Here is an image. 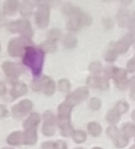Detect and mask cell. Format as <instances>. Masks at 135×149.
<instances>
[{"label":"cell","instance_id":"44","mask_svg":"<svg viewBox=\"0 0 135 149\" xmlns=\"http://www.w3.org/2000/svg\"><path fill=\"white\" fill-rule=\"evenodd\" d=\"M5 92H6V87H5L4 84L0 82V95H3Z\"/></svg>","mask_w":135,"mask_h":149},{"label":"cell","instance_id":"28","mask_svg":"<svg viewBox=\"0 0 135 149\" xmlns=\"http://www.w3.org/2000/svg\"><path fill=\"white\" fill-rule=\"evenodd\" d=\"M122 133L125 137L127 138H130V137L134 136L135 135V126L133 124H130V123H127L123 126L122 128Z\"/></svg>","mask_w":135,"mask_h":149},{"label":"cell","instance_id":"33","mask_svg":"<svg viewBox=\"0 0 135 149\" xmlns=\"http://www.w3.org/2000/svg\"><path fill=\"white\" fill-rule=\"evenodd\" d=\"M70 87H71V85H70V82L67 79H61L58 83V88L61 92L69 91Z\"/></svg>","mask_w":135,"mask_h":149},{"label":"cell","instance_id":"41","mask_svg":"<svg viewBox=\"0 0 135 149\" xmlns=\"http://www.w3.org/2000/svg\"><path fill=\"white\" fill-rule=\"evenodd\" d=\"M31 87L34 91H41V80H34L31 84Z\"/></svg>","mask_w":135,"mask_h":149},{"label":"cell","instance_id":"18","mask_svg":"<svg viewBox=\"0 0 135 149\" xmlns=\"http://www.w3.org/2000/svg\"><path fill=\"white\" fill-rule=\"evenodd\" d=\"M6 142L8 143L9 145H21L25 144V136H23V132H19V131H17V132H13L7 137Z\"/></svg>","mask_w":135,"mask_h":149},{"label":"cell","instance_id":"32","mask_svg":"<svg viewBox=\"0 0 135 149\" xmlns=\"http://www.w3.org/2000/svg\"><path fill=\"white\" fill-rule=\"evenodd\" d=\"M40 48L43 49L45 52H50V53H52V52L55 51L57 47H56V43H52V42L46 41L40 46Z\"/></svg>","mask_w":135,"mask_h":149},{"label":"cell","instance_id":"21","mask_svg":"<svg viewBox=\"0 0 135 149\" xmlns=\"http://www.w3.org/2000/svg\"><path fill=\"white\" fill-rule=\"evenodd\" d=\"M129 19H130V15H129V13L126 9H120L118 11V13H117V22H118V25L121 28L128 26Z\"/></svg>","mask_w":135,"mask_h":149},{"label":"cell","instance_id":"13","mask_svg":"<svg viewBox=\"0 0 135 149\" xmlns=\"http://www.w3.org/2000/svg\"><path fill=\"white\" fill-rule=\"evenodd\" d=\"M86 83L88 86L92 88H98V89L102 90H107L110 87V84L109 81L106 78L100 77V76H92V77H88L86 79Z\"/></svg>","mask_w":135,"mask_h":149},{"label":"cell","instance_id":"49","mask_svg":"<svg viewBox=\"0 0 135 149\" xmlns=\"http://www.w3.org/2000/svg\"><path fill=\"white\" fill-rule=\"evenodd\" d=\"M92 149H103V148H101V147H94V148H92Z\"/></svg>","mask_w":135,"mask_h":149},{"label":"cell","instance_id":"12","mask_svg":"<svg viewBox=\"0 0 135 149\" xmlns=\"http://www.w3.org/2000/svg\"><path fill=\"white\" fill-rule=\"evenodd\" d=\"M134 42L132 35H126L120 40V41L116 42L115 44H113V49L117 52L118 54L120 53H125L128 50V48L130 47L131 44Z\"/></svg>","mask_w":135,"mask_h":149},{"label":"cell","instance_id":"22","mask_svg":"<svg viewBox=\"0 0 135 149\" xmlns=\"http://www.w3.org/2000/svg\"><path fill=\"white\" fill-rule=\"evenodd\" d=\"M23 136H25V144L28 145H34L37 143L38 140V135L36 129H31V130H25L23 132Z\"/></svg>","mask_w":135,"mask_h":149},{"label":"cell","instance_id":"7","mask_svg":"<svg viewBox=\"0 0 135 149\" xmlns=\"http://www.w3.org/2000/svg\"><path fill=\"white\" fill-rule=\"evenodd\" d=\"M2 68L6 77L10 80H15L23 72V68L19 63L11 61H5L2 64Z\"/></svg>","mask_w":135,"mask_h":149},{"label":"cell","instance_id":"19","mask_svg":"<svg viewBox=\"0 0 135 149\" xmlns=\"http://www.w3.org/2000/svg\"><path fill=\"white\" fill-rule=\"evenodd\" d=\"M40 120V116L36 112H33V113L30 114V116L25 120L23 123V129L25 130H31V129H36L37 126L39 125Z\"/></svg>","mask_w":135,"mask_h":149},{"label":"cell","instance_id":"24","mask_svg":"<svg viewBox=\"0 0 135 149\" xmlns=\"http://www.w3.org/2000/svg\"><path fill=\"white\" fill-rule=\"evenodd\" d=\"M87 131L92 136L96 137V136H100L103 130H102V126L98 123L92 122L87 125Z\"/></svg>","mask_w":135,"mask_h":149},{"label":"cell","instance_id":"51","mask_svg":"<svg viewBox=\"0 0 135 149\" xmlns=\"http://www.w3.org/2000/svg\"><path fill=\"white\" fill-rule=\"evenodd\" d=\"M134 47H135V40H134Z\"/></svg>","mask_w":135,"mask_h":149},{"label":"cell","instance_id":"47","mask_svg":"<svg viewBox=\"0 0 135 149\" xmlns=\"http://www.w3.org/2000/svg\"><path fill=\"white\" fill-rule=\"evenodd\" d=\"M132 120H134V122H135V110H134V111L132 112Z\"/></svg>","mask_w":135,"mask_h":149},{"label":"cell","instance_id":"23","mask_svg":"<svg viewBox=\"0 0 135 149\" xmlns=\"http://www.w3.org/2000/svg\"><path fill=\"white\" fill-rule=\"evenodd\" d=\"M42 149H66V144L62 141H57V142H44L42 144Z\"/></svg>","mask_w":135,"mask_h":149},{"label":"cell","instance_id":"30","mask_svg":"<svg viewBox=\"0 0 135 149\" xmlns=\"http://www.w3.org/2000/svg\"><path fill=\"white\" fill-rule=\"evenodd\" d=\"M72 138H73L74 142L80 144V143L85 142L86 134L84 132H82V131H76V132H74L73 134H72Z\"/></svg>","mask_w":135,"mask_h":149},{"label":"cell","instance_id":"34","mask_svg":"<svg viewBox=\"0 0 135 149\" xmlns=\"http://www.w3.org/2000/svg\"><path fill=\"white\" fill-rule=\"evenodd\" d=\"M88 106H90V108L92 110H98L101 108V106H102V101H101L98 98L94 97L90 100Z\"/></svg>","mask_w":135,"mask_h":149},{"label":"cell","instance_id":"36","mask_svg":"<svg viewBox=\"0 0 135 149\" xmlns=\"http://www.w3.org/2000/svg\"><path fill=\"white\" fill-rule=\"evenodd\" d=\"M92 22V19L90 15L85 13H82L81 15H80V23H81V26H90Z\"/></svg>","mask_w":135,"mask_h":149},{"label":"cell","instance_id":"53","mask_svg":"<svg viewBox=\"0 0 135 149\" xmlns=\"http://www.w3.org/2000/svg\"><path fill=\"white\" fill-rule=\"evenodd\" d=\"M0 49H1V45H0Z\"/></svg>","mask_w":135,"mask_h":149},{"label":"cell","instance_id":"42","mask_svg":"<svg viewBox=\"0 0 135 149\" xmlns=\"http://www.w3.org/2000/svg\"><path fill=\"white\" fill-rule=\"evenodd\" d=\"M103 24H104L106 30H110L111 28H113V25H114V23L110 17H106V19H103Z\"/></svg>","mask_w":135,"mask_h":149},{"label":"cell","instance_id":"5","mask_svg":"<svg viewBox=\"0 0 135 149\" xmlns=\"http://www.w3.org/2000/svg\"><path fill=\"white\" fill-rule=\"evenodd\" d=\"M56 127H57V120L55 116L51 111H46L44 113V124L42 128V132L44 135L51 137L55 134Z\"/></svg>","mask_w":135,"mask_h":149},{"label":"cell","instance_id":"26","mask_svg":"<svg viewBox=\"0 0 135 149\" xmlns=\"http://www.w3.org/2000/svg\"><path fill=\"white\" fill-rule=\"evenodd\" d=\"M77 44V39L72 34H67L63 39V46L67 49L74 48Z\"/></svg>","mask_w":135,"mask_h":149},{"label":"cell","instance_id":"45","mask_svg":"<svg viewBox=\"0 0 135 149\" xmlns=\"http://www.w3.org/2000/svg\"><path fill=\"white\" fill-rule=\"evenodd\" d=\"M120 1L123 3V4H129V3H130L132 0H120Z\"/></svg>","mask_w":135,"mask_h":149},{"label":"cell","instance_id":"25","mask_svg":"<svg viewBox=\"0 0 135 149\" xmlns=\"http://www.w3.org/2000/svg\"><path fill=\"white\" fill-rule=\"evenodd\" d=\"M33 3L31 2V0L29 1H23V3L19 7V10H21V15L23 17H29L33 13Z\"/></svg>","mask_w":135,"mask_h":149},{"label":"cell","instance_id":"27","mask_svg":"<svg viewBox=\"0 0 135 149\" xmlns=\"http://www.w3.org/2000/svg\"><path fill=\"white\" fill-rule=\"evenodd\" d=\"M120 118H121V113L116 108L111 109L110 111H108V113H107V116H106L107 120L110 122L111 124H116V123H118Z\"/></svg>","mask_w":135,"mask_h":149},{"label":"cell","instance_id":"3","mask_svg":"<svg viewBox=\"0 0 135 149\" xmlns=\"http://www.w3.org/2000/svg\"><path fill=\"white\" fill-rule=\"evenodd\" d=\"M105 72L108 77L113 78L116 82L117 87L120 90H126L128 87L129 81L127 80V72L123 68H114V66H110L107 70H105Z\"/></svg>","mask_w":135,"mask_h":149},{"label":"cell","instance_id":"40","mask_svg":"<svg viewBox=\"0 0 135 149\" xmlns=\"http://www.w3.org/2000/svg\"><path fill=\"white\" fill-rule=\"evenodd\" d=\"M127 70L130 72H135V55L127 62Z\"/></svg>","mask_w":135,"mask_h":149},{"label":"cell","instance_id":"4","mask_svg":"<svg viewBox=\"0 0 135 149\" xmlns=\"http://www.w3.org/2000/svg\"><path fill=\"white\" fill-rule=\"evenodd\" d=\"M8 30L12 33H21L23 36L28 38L33 37V29L29 21L27 19H19L8 24Z\"/></svg>","mask_w":135,"mask_h":149},{"label":"cell","instance_id":"52","mask_svg":"<svg viewBox=\"0 0 135 149\" xmlns=\"http://www.w3.org/2000/svg\"><path fill=\"white\" fill-rule=\"evenodd\" d=\"M23 1H29V0H23Z\"/></svg>","mask_w":135,"mask_h":149},{"label":"cell","instance_id":"8","mask_svg":"<svg viewBox=\"0 0 135 149\" xmlns=\"http://www.w3.org/2000/svg\"><path fill=\"white\" fill-rule=\"evenodd\" d=\"M90 92H88L87 88H78L75 91H73L72 93H70L69 95L66 97L65 102H67L68 104H70L71 106H75L76 104L82 102L84 99L88 97Z\"/></svg>","mask_w":135,"mask_h":149},{"label":"cell","instance_id":"2","mask_svg":"<svg viewBox=\"0 0 135 149\" xmlns=\"http://www.w3.org/2000/svg\"><path fill=\"white\" fill-rule=\"evenodd\" d=\"M32 45L31 38L25 37V36H21V37H17L14 39L10 40L8 44V54L12 57H19L25 54V51L27 49L28 46Z\"/></svg>","mask_w":135,"mask_h":149},{"label":"cell","instance_id":"35","mask_svg":"<svg viewBox=\"0 0 135 149\" xmlns=\"http://www.w3.org/2000/svg\"><path fill=\"white\" fill-rule=\"evenodd\" d=\"M117 57H118V53H117L114 49L108 50V51H107V53L105 54V59H106L107 61H109V62L115 61V60L117 59Z\"/></svg>","mask_w":135,"mask_h":149},{"label":"cell","instance_id":"48","mask_svg":"<svg viewBox=\"0 0 135 149\" xmlns=\"http://www.w3.org/2000/svg\"><path fill=\"white\" fill-rule=\"evenodd\" d=\"M103 1H105V2H110V1H112V0H103Z\"/></svg>","mask_w":135,"mask_h":149},{"label":"cell","instance_id":"46","mask_svg":"<svg viewBox=\"0 0 135 149\" xmlns=\"http://www.w3.org/2000/svg\"><path fill=\"white\" fill-rule=\"evenodd\" d=\"M3 24H4V19H3V17H1V15H0V27H1Z\"/></svg>","mask_w":135,"mask_h":149},{"label":"cell","instance_id":"29","mask_svg":"<svg viewBox=\"0 0 135 149\" xmlns=\"http://www.w3.org/2000/svg\"><path fill=\"white\" fill-rule=\"evenodd\" d=\"M61 37V32L59 29H52L51 31L48 33L47 41L52 42V43H56Z\"/></svg>","mask_w":135,"mask_h":149},{"label":"cell","instance_id":"6","mask_svg":"<svg viewBox=\"0 0 135 149\" xmlns=\"http://www.w3.org/2000/svg\"><path fill=\"white\" fill-rule=\"evenodd\" d=\"M107 134L112 138L114 144L116 145L118 148H122V147H125L128 144V138L125 137L124 135H123V133H121L115 125H111V126L107 129Z\"/></svg>","mask_w":135,"mask_h":149},{"label":"cell","instance_id":"9","mask_svg":"<svg viewBox=\"0 0 135 149\" xmlns=\"http://www.w3.org/2000/svg\"><path fill=\"white\" fill-rule=\"evenodd\" d=\"M33 108V102L29 99H23L17 104H15L11 109L12 116L17 118H21L27 116Z\"/></svg>","mask_w":135,"mask_h":149},{"label":"cell","instance_id":"50","mask_svg":"<svg viewBox=\"0 0 135 149\" xmlns=\"http://www.w3.org/2000/svg\"><path fill=\"white\" fill-rule=\"evenodd\" d=\"M130 149H135V145H134V146H132V147H131Z\"/></svg>","mask_w":135,"mask_h":149},{"label":"cell","instance_id":"15","mask_svg":"<svg viewBox=\"0 0 135 149\" xmlns=\"http://www.w3.org/2000/svg\"><path fill=\"white\" fill-rule=\"evenodd\" d=\"M58 124L61 130V135L64 137H70L73 134V128L71 126L70 118H58Z\"/></svg>","mask_w":135,"mask_h":149},{"label":"cell","instance_id":"11","mask_svg":"<svg viewBox=\"0 0 135 149\" xmlns=\"http://www.w3.org/2000/svg\"><path fill=\"white\" fill-rule=\"evenodd\" d=\"M82 11L78 9L72 15H68V21H67V30L70 32H77L82 27L81 23H80V15H81Z\"/></svg>","mask_w":135,"mask_h":149},{"label":"cell","instance_id":"39","mask_svg":"<svg viewBox=\"0 0 135 149\" xmlns=\"http://www.w3.org/2000/svg\"><path fill=\"white\" fill-rule=\"evenodd\" d=\"M128 28L130 30V32L132 34L135 33V11L132 13V15L130 17V19H129V24H128Z\"/></svg>","mask_w":135,"mask_h":149},{"label":"cell","instance_id":"43","mask_svg":"<svg viewBox=\"0 0 135 149\" xmlns=\"http://www.w3.org/2000/svg\"><path fill=\"white\" fill-rule=\"evenodd\" d=\"M7 116H8V111L6 107L4 105H0V118H6Z\"/></svg>","mask_w":135,"mask_h":149},{"label":"cell","instance_id":"10","mask_svg":"<svg viewBox=\"0 0 135 149\" xmlns=\"http://www.w3.org/2000/svg\"><path fill=\"white\" fill-rule=\"evenodd\" d=\"M36 24L40 29H45L49 25L50 9L49 7H39L36 13Z\"/></svg>","mask_w":135,"mask_h":149},{"label":"cell","instance_id":"14","mask_svg":"<svg viewBox=\"0 0 135 149\" xmlns=\"http://www.w3.org/2000/svg\"><path fill=\"white\" fill-rule=\"evenodd\" d=\"M55 83L49 77H43L41 79V90L48 96H51L55 92Z\"/></svg>","mask_w":135,"mask_h":149},{"label":"cell","instance_id":"37","mask_svg":"<svg viewBox=\"0 0 135 149\" xmlns=\"http://www.w3.org/2000/svg\"><path fill=\"white\" fill-rule=\"evenodd\" d=\"M115 108H116V109L118 110L121 114H122V113H124V112H126L127 110H128L129 105H128V103H127V102H125V101H119L118 103L116 104Z\"/></svg>","mask_w":135,"mask_h":149},{"label":"cell","instance_id":"1","mask_svg":"<svg viewBox=\"0 0 135 149\" xmlns=\"http://www.w3.org/2000/svg\"><path fill=\"white\" fill-rule=\"evenodd\" d=\"M45 58V51L41 48L28 46L23 55V63L31 70L35 77H39L42 74V68Z\"/></svg>","mask_w":135,"mask_h":149},{"label":"cell","instance_id":"31","mask_svg":"<svg viewBox=\"0 0 135 149\" xmlns=\"http://www.w3.org/2000/svg\"><path fill=\"white\" fill-rule=\"evenodd\" d=\"M90 72L94 76H98L103 72V66L100 62H92L90 64Z\"/></svg>","mask_w":135,"mask_h":149},{"label":"cell","instance_id":"16","mask_svg":"<svg viewBox=\"0 0 135 149\" xmlns=\"http://www.w3.org/2000/svg\"><path fill=\"white\" fill-rule=\"evenodd\" d=\"M19 0H7L3 4V13L6 15H13L19 9Z\"/></svg>","mask_w":135,"mask_h":149},{"label":"cell","instance_id":"17","mask_svg":"<svg viewBox=\"0 0 135 149\" xmlns=\"http://www.w3.org/2000/svg\"><path fill=\"white\" fill-rule=\"evenodd\" d=\"M27 92H28V87L25 83L15 82V84L13 85L12 89H11V91H10V96L13 99H17V98L27 94Z\"/></svg>","mask_w":135,"mask_h":149},{"label":"cell","instance_id":"20","mask_svg":"<svg viewBox=\"0 0 135 149\" xmlns=\"http://www.w3.org/2000/svg\"><path fill=\"white\" fill-rule=\"evenodd\" d=\"M72 108L73 106L68 104L67 102L64 101L63 103H61L58 107V118H70Z\"/></svg>","mask_w":135,"mask_h":149},{"label":"cell","instance_id":"38","mask_svg":"<svg viewBox=\"0 0 135 149\" xmlns=\"http://www.w3.org/2000/svg\"><path fill=\"white\" fill-rule=\"evenodd\" d=\"M128 86L130 88V97L135 100V77H132L129 80Z\"/></svg>","mask_w":135,"mask_h":149}]
</instances>
